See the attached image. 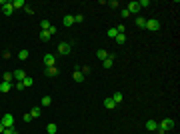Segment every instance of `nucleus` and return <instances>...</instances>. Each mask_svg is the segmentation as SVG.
I'll list each match as a JSON object with an SVG mask.
<instances>
[{"label":"nucleus","mask_w":180,"mask_h":134,"mask_svg":"<svg viewBox=\"0 0 180 134\" xmlns=\"http://www.w3.org/2000/svg\"><path fill=\"white\" fill-rule=\"evenodd\" d=\"M22 84H24V88H26V86H32V78H30V76H26V78L22 80Z\"/></svg>","instance_id":"obj_29"},{"label":"nucleus","mask_w":180,"mask_h":134,"mask_svg":"<svg viewBox=\"0 0 180 134\" xmlns=\"http://www.w3.org/2000/svg\"><path fill=\"white\" fill-rule=\"evenodd\" d=\"M128 12H130V14H136V12H140V6H138V2H130V4H128Z\"/></svg>","instance_id":"obj_10"},{"label":"nucleus","mask_w":180,"mask_h":134,"mask_svg":"<svg viewBox=\"0 0 180 134\" xmlns=\"http://www.w3.org/2000/svg\"><path fill=\"white\" fill-rule=\"evenodd\" d=\"M48 32H50V36H54V34L58 32V28L54 26V24H50V28H48Z\"/></svg>","instance_id":"obj_31"},{"label":"nucleus","mask_w":180,"mask_h":134,"mask_svg":"<svg viewBox=\"0 0 180 134\" xmlns=\"http://www.w3.org/2000/svg\"><path fill=\"white\" fill-rule=\"evenodd\" d=\"M4 128H6V126H4V124L0 122V134H4Z\"/></svg>","instance_id":"obj_39"},{"label":"nucleus","mask_w":180,"mask_h":134,"mask_svg":"<svg viewBox=\"0 0 180 134\" xmlns=\"http://www.w3.org/2000/svg\"><path fill=\"white\" fill-rule=\"evenodd\" d=\"M74 80H76V82H82V80H84V74L80 72V68L74 70Z\"/></svg>","instance_id":"obj_16"},{"label":"nucleus","mask_w":180,"mask_h":134,"mask_svg":"<svg viewBox=\"0 0 180 134\" xmlns=\"http://www.w3.org/2000/svg\"><path fill=\"white\" fill-rule=\"evenodd\" d=\"M4 134H16V128L12 126V128H4Z\"/></svg>","instance_id":"obj_33"},{"label":"nucleus","mask_w":180,"mask_h":134,"mask_svg":"<svg viewBox=\"0 0 180 134\" xmlns=\"http://www.w3.org/2000/svg\"><path fill=\"white\" fill-rule=\"evenodd\" d=\"M110 98H112L114 102H116V106H118V104H120V102H122V92H114V96H110Z\"/></svg>","instance_id":"obj_15"},{"label":"nucleus","mask_w":180,"mask_h":134,"mask_svg":"<svg viewBox=\"0 0 180 134\" xmlns=\"http://www.w3.org/2000/svg\"><path fill=\"white\" fill-rule=\"evenodd\" d=\"M12 74H14V82H22V80L26 78V72H24V70H14Z\"/></svg>","instance_id":"obj_8"},{"label":"nucleus","mask_w":180,"mask_h":134,"mask_svg":"<svg viewBox=\"0 0 180 134\" xmlns=\"http://www.w3.org/2000/svg\"><path fill=\"white\" fill-rule=\"evenodd\" d=\"M72 24H74V16H72V14L64 16V26H72Z\"/></svg>","instance_id":"obj_19"},{"label":"nucleus","mask_w":180,"mask_h":134,"mask_svg":"<svg viewBox=\"0 0 180 134\" xmlns=\"http://www.w3.org/2000/svg\"><path fill=\"white\" fill-rule=\"evenodd\" d=\"M46 132H48V134H56L58 132V126H56V124H48V126H46Z\"/></svg>","instance_id":"obj_18"},{"label":"nucleus","mask_w":180,"mask_h":134,"mask_svg":"<svg viewBox=\"0 0 180 134\" xmlns=\"http://www.w3.org/2000/svg\"><path fill=\"white\" fill-rule=\"evenodd\" d=\"M40 104H42V106H50V104H52V98H50V96H42Z\"/></svg>","instance_id":"obj_22"},{"label":"nucleus","mask_w":180,"mask_h":134,"mask_svg":"<svg viewBox=\"0 0 180 134\" xmlns=\"http://www.w3.org/2000/svg\"><path fill=\"white\" fill-rule=\"evenodd\" d=\"M74 22H82V14H74Z\"/></svg>","instance_id":"obj_37"},{"label":"nucleus","mask_w":180,"mask_h":134,"mask_svg":"<svg viewBox=\"0 0 180 134\" xmlns=\"http://www.w3.org/2000/svg\"><path fill=\"white\" fill-rule=\"evenodd\" d=\"M50 38H52V36H50L48 30H40V40H42V42H48Z\"/></svg>","instance_id":"obj_13"},{"label":"nucleus","mask_w":180,"mask_h":134,"mask_svg":"<svg viewBox=\"0 0 180 134\" xmlns=\"http://www.w3.org/2000/svg\"><path fill=\"white\" fill-rule=\"evenodd\" d=\"M42 62H44V66H46V68H50V66H56V56H54V54H44V58H42Z\"/></svg>","instance_id":"obj_2"},{"label":"nucleus","mask_w":180,"mask_h":134,"mask_svg":"<svg viewBox=\"0 0 180 134\" xmlns=\"http://www.w3.org/2000/svg\"><path fill=\"white\" fill-rule=\"evenodd\" d=\"M12 6H14V8H24L26 2H24V0H12Z\"/></svg>","instance_id":"obj_20"},{"label":"nucleus","mask_w":180,"mask_h":134,"mask_svg":"<svg viewBox=\"0 0 180 134\" xmlns=\"http://www.w3.org/2000/svg\"><path fill=\"white\" fill-rule=\"evenodd\" d=\"M28 54H30V52H28L26 48H22V50L18 52V58H20V60H26V58H28Z\"/></svg>","instance_id":"obj_21"},{"label":"nucleus","mask_w":180,"mask_h":134,"mask_svg":"<svg viewBox=\"0 0 180 134\" xmlns=\"http://www.w3.org/2000/svg\"><path fill=\"white\" fill-rule=\"evenodd\" d=\"M122 16H124V18H130V16H132V14H130V12H128V8H124V10H122Z\"/></svg>","instance_id":"obj_34"},{"label":"nucleus","mask_w":180,"mask_h":134,"mask_svg":"<svg viewBox=\"0 0 180 134\" xmlns=\"http://www.w3.org/2000/svg\"><path fill=\"white\" fill-rule=\"evenodd\" d=\"M4 80H6V82H12V80H14V74H12V72H4ZM12 84H14V82H12Z\"/></svg>","instance_id":"obj_25"},{"label":"nucleus","mask_w":180,"mask_h":134,"mask_svg":"<svg viewBox=\"0 0 180 134\" xmlns=\"http://www.w3.org/2000/svg\"><path fill=\"white\" fill-rule=\"evenodd\" d=\"M108 6H112V8H116V6H118V2H116V0H110V2H108Z\"/></svg>","instance_id":"obj_38"},{"label":"nucleus","mask_w":180,"mask_h":134,"mask_svg":"<svg viewBox=\"0 0 180 134\" xmlns=\"http://www.w3.org/2000/svg\"><path fill=\"white\" fill-rule=\"evenodd\" d=\"M134 22H136V26H138V28H146V20H144L142 16H138Z\"/></svg>","instance_id":"obj_17"},{"label":"nucleus","mask_w":180,"mask_h":134,"mask_svg":"<svg viewBox=\"0 0 180 134\" xmlns=\"http://www.w3.org/2000/svg\"><path fill=\"white\" fill-rule=\"evenodd\" d=\"M112 62H114V56L110 54L106 60H102V66H104V68H112Z\"/></svg>","instance_id":"obj_12"},{"label":"nucleus","mask_w":180,"mask_h":134,"mask_svg":"<svg viewBox=\"0 0 180 134\" xmlns=\"http://www.w3.org/2000/svg\"><path fill=\"white\" fill-rule=\"evenodd\" d=\"M22 120H24V122H30V120H32V114H30V112H26V114L22 116Z\"/></svg>","instance_id":"obj_32"},{"label":"nucleus","mask_w":180,"mask_h":134,"mask_svg":"<svg viewBox=\"0 0 180 134\" xmlns=\"http://www.w3.org/2000/svg\"><path fill=\"white\" fill-rule=\"evenodd\" d=\"M0 122L4 124L6 128H12V126H14V116H12L10 112H8V114H4V116L0 118Z\"/></svg>","instance_id":"obj_3"},{"label":"nucleus","mask_w":180,"mask_h":134,"mask_svg":"<svg viewBox=\"0 0 180 134\" xmlns=\"http://www.w3.org/2000/svg\"><path fill=\"white\" fill-rule=\"evenodd\" d=\"M14 86H16V90H24V84H22V82H14Z\"/></svg>","instance_id":"obj_36"},{"label":"nucleus","mask_w":180,"mask_h":134,"mask_svg":"<svg viewBox=\"0 0 180 134\" xmlns=\"http://www.w3.org/2000/svg\"><path fill=\"white\" fill-rule=\"evenodd\" d=\"M40 28H42V30H48V28H50V22H48V20H42V22H40Z\"/></svg>","instance_id":"obj_30"},{"label":"nucleus","mask_w":180,"mask_h":134,"mask_svg":"<svg viewBox=\"0 0 180 134\" xmlns=\"http://www.w3.org/2000/svg\"><path fill=\"white\" fill-rule=\"evenodd\" d=\"M24 10H26V14H34V8H32V6H24Z\"/></svg>","instance_id":"obj_35"},{"label":"nucleus","mask_w":180,"mask_h":134,"mask_svg":"<svg viewBox=\"0 0 180 134\" xmlns=\"http://www.w3.org/2000/svg\"><path fill=\"white\" fill-rule=\"evenodd\" d=\"M138 6H140V8H146V6H150V0H138Z\"/></svg>","instance_id":"obj_28"},{"label":"nucleus","mask_w":180,"mask_h":134,"mask_svg":"<svg viewBox=\"0 0 180 134\" xmlns=\"http://www.w3.org/2000/svg\"><path fill=\"white\" fill-rule=\"evenodd\" d=\"M40 108H38V106H36V108H32V112H30V114H32V118H38V116H40Z\"/></svg>","instance_id":"obj_27"},{"label":"nucleus","mask_w":180,"mask_h":134,"mask_svg":"<svg viewBox=\"0 0 180 134\" xmlns=\"http://www.w3.org/2000/svg\"><path fill=\"white\" fill-rule=\"evenodd\" d=\"M102 104H104V108H108V110H114V108H116V102H114L112 98H104Z\"/></svg>","instance_id":"obj_9"},{"label":"nucleus","mask_w":180,"mask_h":134,"mask_svg":"<svg viewBox=\"0 0 180 134\" xmlns=\"http://www.w3.org/2000/svg\"><path fill=\"white\" fill-rule=\"evenodd\" d=\"M176 126V122L172 120V118H162L160 122H158V128H156V132L158 134H166L168 130H172Z\"/></svg>","instance_id":"obj_1"},{"label":"nucleus","mask_w":180,"mask_h":134,"mask_svg":"<svg viewBox=\"0 0 180 134\" xmlns=\"http://www.w3.org/2000/svg\"><path fill=\"white\" fill-rule=\"evenodd\" d=\"M146 28H148V30H152V32H158V30H160V20H156V18L146 20Z\"/></svg>","instance_id":"obj_4"},{"label":"nucleus","mask_w":180,"mask_h":134,"mask_svg":"<svg viewBox=\"0 0 180 134\" xmlns=\"http://www.w3.org/2000/svg\"><path fill=\"white\" fill-rule=\"evenodd\" d=\"M12 86H14L12 82H6V80H2V82H0V92H2V94H6V92H10V90H12Z\"/></svg>","instance_id":"obj_7"},{"label":"nucleus","mask_w":180,"mask_h":134,"mask_svg":"<svg viewBox=\"0 0 180 134\" xmlns=\"http://www.w3.org/2000/svg\"><path fill=\"white\" fill-rule=\"evenodd\" d=\"M114 40H116L118 44H124V42H126V34H118V36H116Z\"/></svg>","instance_id":"obj_24"},{"label":"nucleus","mask_w":180,"mask_h":134,"mask_svg":"<svg viewBox=\"0 0 180 134\" xmlns=\"http://www.w3.org/2000/svg\"><path fill=\"white\" fill-rule=\"evenodd\" d=\"M156 128H158V122H156V120H146V130L154 132Z\"/></svg>","instance_id":"obj_11"},{"label":"nucleus","mask_w":180,"mask_h":134,"mask_svg":"<svg viewBox=\"0 0 180 134\" xmlns=\"http://www.w3.org/2000/svg\"><path fill=\"white\" fill-rule=\"evenodd\" d=\"M96 56H98V58H100V60H106V58H108V52H106V50H98V52H96Z\"/></svg>","instance_id":"obj_23"},{"label":"nucleus","mask_w":180,"mask_h":134,"mask_svg":"<svg viewBox=\"0 0 180 134\" xmlns=\"http://www.w3.org/2000/svg\"><path fill=\"white\" fill-rule=\"evenodd\" d=\"M108 36H110V38H116V36H118V30H116V28H108Z\"/></svg>","instance_id":"obj_26"},{"label":"nucleus","mask_w":180,"mask_h":134,"mask_svg":"<svg viewBox=\"0 0 180 134\" xmlns=\"http://www.w3.org/2000/svg\"><path fill=\"white\" fill-rule=\"evenodd\" d=\"M0 10H2V8H0Z\"/></svg>","instance_id":"obj_40"},{"label":"nucleus","mask_w":180,"mask_h":134,"mask_svg":"<svg viewBox=\"0 0 180 134\" xmlns=\"http://www.w3.org/2000/svg\"><path fill=\"white\" fill-rule=\"evenodd\" d=\"M56 74H58V68H56V66L46 68V76H50V78H52V76H56Z\"/></svg>","instance_id":"obj_14"},{"label":"nucleus","mask_w":180,"mask_h":134,"mask_svg":"<svg viewBox=\"0 0 180 134\" xmlns=\"http://www.w3.org/2000/svg\"><path fill=\"white\" fill-rule=\"evenodd\" d=\"M12 12H14V6H12V2H4L2 4V14H6V16H12Z\"/></svg>","instance_id":"obj_5"},{"label":"nucleus","mask_w":180,"mask_h":134,"mask_svg":"<svg viewBox=\"0 0 180 134\" xmlns=\"http://www.w3.org/2000/svg\"><path fill=\"white\" fill-rule=\"evenodd\" d=\"M58 54H70V44H68V42H60V44H58Z\"/></svg>","instance_id":"obj_6"}]
</instances>
